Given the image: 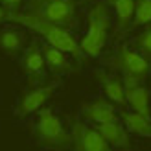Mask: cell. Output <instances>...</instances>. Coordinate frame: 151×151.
I'll return each instance as SVG.
<instances>
[{"label": "cell", "mask_w": 151, "mask_h": 151, "mask_svg": "<svg viewBox=\"0 0 151 151\" xmlns=\"http://www.w3.org/2000/svg\"><path fill=\"white\" fill-rule=\"evenodd\" d=\"M7 20H9V22H17V24L24 26V28L33 29V32H37L39 35H42L48 44L66 52L68 55L76 57L78 61H81L83 55H85L83 50H81V46H79V42L74 39L72 33L66 28L52 24V22H48V20H42V19H39L37 15L29 13V11H26V13L9 11V13H7Z\"/></svg>", "instance_id": "6da1fadb"}, {"label": "cell", "mask_w": 151, "mask_h": 151, "mask_svg": "<svg viewBox=\"0 0 151 151\" xmlns=\"http://www.w3.org/2000/svg\"><path fill=\"white\" fill-rule=\"evenodd\" d=\"M111 28L109 6L105 2H96L87 13V33L79 41L83 54L88 57H98L107 44V35Z\"/></svg>", "instance_id": "7a4b0ae2"}, {"label": "cell", "mask_w": 151, "mask_h": 151, "mask_svg": "<svg viewBox=\"0 0 151 151\" xmlns=\"http://www.w3.org/2000/svg\"><path fill=\"white\" fill-rule=\"evenodd\" d=\"M33 134L39 144L52 151H65L72 147V134L66 133L61 120L52 109L42 107L37 111V120L33 125Z\"/></svg>", "instance_id": "3957f363"}, {"label": "cell", "mask_w": 151, "mask_h": 151, "mask_svg": "<svg viewBox=\"0 0 151 151\" xmlns=\"http://www.w3.org/2000/svg\"><path fill=\"white\" fill-rule=\"evenodd\" d=\"M28 11L66 29L78 26L76 0H28Z\"/></svg>", "instance_id": "277c9868"}, {"label": "cell", "mask_w": 151, "mask_h": 151, "mask_svg": "<svg viewBox=\"0 0 151 151\" xmlns=\"http://www.w3.org/2000/svg\"><path fill=\"white\" fill-rule=\"evenodd\" d=\"M111 65L116 72L122 74L124 87L140 85L147 78L151 68V63L147 61V57L129 46H120V50L112 57Z\"/></svg>", "instance_id": "5b68a950"}, {"label": "cell", "mask_w": 151, "mask_h": 151, "mask_svg": "<svg viewBox=\"0 0 151 151\" xmlns=\"http://www.w3.org/2000/svg\"><path fill=\"white\" fill-rule=\"evenodd\" d=\"M70 134L74 151H116L96 127H90L83 122H74Z\"/></svg>", "instance_id": "8992f818"}, {"label": "cell", "mask_w": 151, "mask_h": 151, "mask_svg": "<svg viewBox=\"0 0 151 151\" xmlns=\"http://www.w3.org/2000/svg\"><path fill=\"white\" fill-rule=\"evenodd\" d=\"M57 87H59V81H52L48 85L33 87V88L26 90V92L22 94V98L19 100V105H17V109H15V114L24 118V116H29V114H33V112H37L39 109H42L44 103L54 96Z\"/></svg>", "instance_id": "52a82bcc"}, {"label": "cell", "mask_w": 151, "mask_h": 151, "mask_svg": "<svg viewBox=\"0 0 151 151\" xmlns=\"http://www.w3.org/2000/svg\"><path fill=\"white\" fill-rule=\"evenodd\" d=\"M81 116L94 125L114 122L120 118L116 112V103H112L109 98H96V100L85 101L81 105Z\"/></svg>", "instance_id": "ba28073f"}, {"label": "cell", "mask_w": 151, "mask_h": 151, "mask_svg": "<svg viewBox=\"0 0 151 151\" xmlns=\"http://www.w3.org/2000/svg\"><path fill=\"white\" fill-rule=\"evenodd\" d=\"M22 68L28 78V83L32 87H35L37 83H41L46 76V59H44L42 48L37 44H29L26 48L24 55H22Z\"/></svg>", "instance_id": "9c48e42d"}, {"label": "cell", "mask_w": 151, "mask_h": 151, "mask_svg": "<svg viewBox=\"0 0 151 151\" xmlns=\"http://www.w3.org/2000/svg\"><path fill=\"white\" fill-rule=\"evenodd\" d=\"M96 129L103 134V138L114 149H120V151H129L131 149L129 131H127V127L124 125V122L114 120V122L100 124V125H96Z\"/></svg>", "instance_id": "30bf717a"}, {"label": "cell", "mask_w": 151, "mask_h": 151, "mask_svg": "<svg viewBox=\"0 0 151 151\" xmlns=\"http://www.w3.org/2000/svg\"><path fill=\"white\" fill-rule=\"evenodd\" d=\"M125 101L131 105L133 111L140 112L142 116L151 120V100H149V90L142 85L125 87Z\"/></svg>", "instance_id": "8fae6325"}, {"label": "cell", "mask_w": 151, "mask_h": 151, "mask_svg": "<svg viewBox=\"0 0 151 151\" xmlns=\"http://www.w3.org/2000/svg\"><path fill=\"white\" fill-rule=\"evenodd\" d=\"M109 4L112 6L116 15V35H122L133 26L137 2L134 0H109Z\"/></svg>", "instance_id": "7c38bea8"}, {"label": "cell", "mask_w": 151, "mask_h": 151, "mask_svg": "<svg viewBox=\"0 0 151 151\" xmlns=\"http://www.w3.org/2000/svg\"><path fill=\"white\" fill-rule=\"evenodd\" d=\"M98 79L101 83V88L105 92V98H109L112 103L124 107L127 103L125 101V87H124V81L118 78V76H112V74H103L100 72L98 74Z\"/></svg>", "instance_id": "4fadbf2b"}, {"label": "cell", "mask_w": 151, "mask_h": 151, "mask_svg": "<svg viewBox=\"0 0 151 151\" xmlns=\"http://www.w3.org/2000/svg\"><path fill=\"white\" fill-rule=\"evenodd\" d=\"M120 120L124 122V125L127 127V131L133 134H138V137L144 138H151V120L142 116L137 111H120Z\"/></svg>", "instance_id": "5bb4252c"}, {"label": "cell", "mask_w": 151, "mask_h": 151, "mask_svg": "<svg viewBox=\"0 0 151 151\" xmlns=\"http://www.w3.org/2000/svg\"><path fill=\"white\" fill-rule=\"evenodd\" d=\"M42 48V54H44V59H46V66L48 70H52L54 74H68L72 70V65H70V59H68V54L63 50H59L52 44H44Z\"/></svg>", "instance_id": "9a60e30c"}, {"label": "cell", "mask_w": 151, "mask_h": 151, "mask_svg": "<svg viewBox=\"0 0 151 151\" xmlns=\"http://www.w3.org/2000/svg\"><path fill=\"white\" fill-rule=\"evenodd\" d=\"M26 44V35L24 32H20L17 28H7L0 32V48L6 52H20Z\"/></svg>", "instance_id": "2e32d148"}, {"label": "cell", "mask_w": 151, "mask_h": 151, "mask_svg": "<svg viewBox=\"0 0 151 151\" xmlns=\"http://www.w3.org/2000/svg\"><path fill=\"white\" fill-rule=\"evenodd\" d=\"M134 19L133 26H146L151 22V0H134Z\"/></svg>", "instance_id": "e0dca14e"}, {"label": "cell", "mask_w": 151, "mask_h": 151, "mask_svg": "<svg viewBox=\"0 0 151 151\" xmlns=\"http://www.w3.org/2000/svg\"><path fill=\"white\" fill-rule=\"evenodd\" d=\"M137 46H138V50L144 55H149L151 57V28L144 29V32L137 37Z\"/></svg>", "instance_id": "ac0fdd59"}, {"label": "cell", "mask_w": 151, "mask_h": 151, "mask_svg": "<svg viewBox=\"0 0 151 151\" xmlns=\"http://www.w3.org/2000/svg\"><path fill=\"white\" fill-rule=\"evenodd\" d=\"M24 4V0H0V6H4L7 11H17Z\"/></svg>", "instance_id": "d6986e66"}, {"label": "cell", "mask_w": 151, "mask_h": 151, "mask_svg": "<svg viewBox=\"0 0 151 151\" xmlns=\"http://www.w3.org/2000/svg\"><path fill=\"white\" fill-rule=\"evenodd\" d=\"M7 13H9V11H7L4 6H0V22H2V20H7Z\"/></svg>", "instance_id": "ffe728a7"}]
</instances>
